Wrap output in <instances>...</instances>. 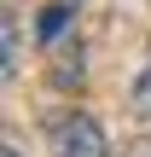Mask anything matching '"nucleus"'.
Segmentation results:
<instances>
[{
    "mask_svg": "<svg viewBox=\"0 0 151 157\" xmlns=\"http://www.w3.org/2000/svg\"><path fill=\"white\" fill-rule=\"evenodd\" d=\"M52 157H111V146H105L99 122L76 111V117L58 122V134H52Z\"/></svg>",
    "mask_w": 151,
    "mask_h": 157,
    "instance_id": "1",
    "label": "nucleus"
},
{
    "mask_svg": "<svg viewBox=\"0 0 151 157\" xmlns=\"http://www.w3.org/2000/svg\"><path fill=\"white\" fill-rule=\"evenodd\" d=\"M70 29V6H47V17H41V41H58Z\"/></svg>",
    "mask_w": 151,
    "mask_h": 157,
    "instance_id": "3",
    "label": "nucleus"
},
{
    "mask_svg": "<svg viewBox=\"0 0 151 157\" xmlns=\"http://www.w3.org/2000/svg\"><path fill=\"white\" fill-rule=\"evenodd\" d=\"M134 157H151V146H140V151H134Z\"/></svg>",
    "mask_w": 151,
    "mask_h": 157,
    "instance_id": "6",
    "label": "nucleus"
},
{
    "mask_svg": "<svg viewBox=\"0 0 151 157\" xmlns=\"http://www.w3.org/2000/svg\"><path fill=\"white\" fill-rule=\"evenodd\" d=\"M128 105H134V117H145V122H151V64L140 70V82H134V99H128Z\"/></svg>",
    "mask_w": 151,
    "mask_h": 157,
    "instance_id": "4",
    "label": "nucleus"
},
{
    "mask_svg": "<svg viewBox=\"0 0 151 157\" xmlns=\"http://www.w3.org/2000/svg\"><path fill=\"white\" fill-rule=\"evenodd\" d=\"M0 157H23V151H17V146H6V151H0Z\"/></svg>",
    "mask_w": 151,
    "mask_h": 157,
    "instance_id": "5",
    "label": "nucleus"
},
{
    "mask_svg": "<svg viewBox=\"0 0 151 157\" xmlns=\"http://www.w3.org/2000/svg\"><path fill=\"white\" fill-rule=\"evenodd\" d=\"M0 35H6V58H0V70H6V76H17V12H6V17H0Z\"/></svg>",
    "mask_w": 151,
    "mask_h": 157,
    "instance_id": "2",
    "label": "nucleus"
}]
</instances>
